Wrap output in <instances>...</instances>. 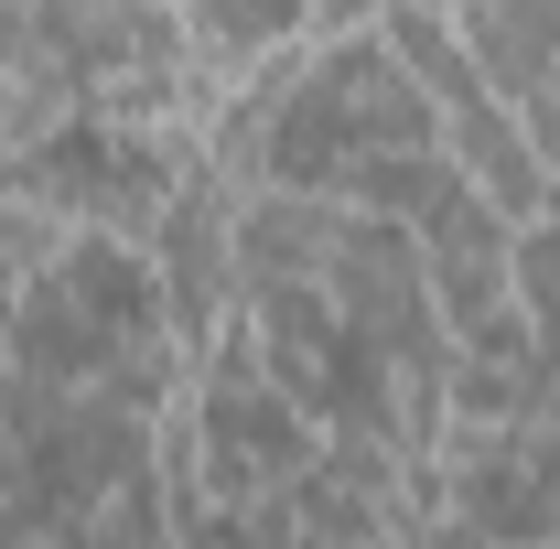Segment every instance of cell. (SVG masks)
Instances as JSON below:
<instances>
[{
  "mask_svg": "<svg viewBox=\"0 0 560 549\" xmlns=\"http://www.w3.org/2000/svg\"><path fill=\"white\" fill-rule=\"evenodd\" d=\"M184 11H195V33H206V44L259 55V44H280V33H291V11H302V0H184Z\"/></svg>",
  "mask_w": 560,
  "mask_h": 549,
  "instance_id": "1",
  "label": "cell"
}]
</instances>
